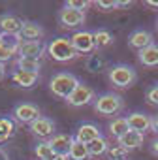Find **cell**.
<instances>
[{"label":"cell","instance_id":"obj_1","mask_svg":"<svg viewBox=\"0 0 158 160\" xmlns=\"http://www.w3.org/2000/svg\"><path fill=\"white\" fill-rule=\"evenodd\" d=\"M79 83H81V81H79L73 73H70V72H58V73H55V75L51 77L49 89H51V92H53L55 96H58V98H68Z\"/></svg>","mask_w":158,"mask_h":160},{"label":"cell","instance_id":"obj_2","mask_svg":"<svg viewBox=\"0 0 158 160\" xmlns=\"http://www.w3.org/2000/svg\"><path fill=\"white\" fill-rule=\"evenodd\" d=\"M122 109H124V100H122L121 94L106 92V94H102L94 100V111L98 115L113 117V115H119Z\"/></svg>","mask_w":158,"mask_h":160},{"label":"cell","instance_id":"obj_3","mask_svg":"<svg viewBox=\"0 0 158 160\" xmlns=\"http://www.w3.org/2000/svg\"><path fill=\"white\" fill-rule=\"evenodd\" d=\"M47 55L57 62H70V60L79 57L75 53L70 38H55V40H51L47 43Z\"/></svg>","mask_w":158,"mask_h":160},{"label":"cell","instance_id":"obj_4","mask_svg":"<svg viewBox=\"0 0 158 160\" xmlns=\"http://www.w3.org/2000/svg\"><path fill=\"white\" fill-rule=\"evenodd\" d=\"M107 77H109L111 85L117 87V89H130L137 81L136 70L132 66H128V64H117V66L109 68Z\"/></svg>","mask_w":158,"mask_h":160},{"label":"cell","instance_id":"obj_5","mask_svg":"<svg viewBox=\"0 0 158 160\" xmlns=\"http://www.w3.org/2000/svg\"><path fill=\"white\" fill-rule=\"evenodd\" d=\"M94 100H96L94 89L89 87V85H85V83H79V85L73 89V92L66 98V102H68L72 108H81V106H87V104H91V102H94Z\"/></svg>","mask_w":158,"mask_h":160},{"label":"cell","instance_id":"obj_6","mask_svg":"<svg viewBox=\"0 0 158 160\" xmlns=\"http://www.w3.org/2000/svg\"><path fill=\"white\" fill-rule=\"evenodd\" d=\"M12 115H13V119H15L17 122H21V124H32L36 119L42 117L40 108L34 106V104H28V102L17 104V106L13 108V113H12Z\"/></svg>","mask_w":158,"mask_h":160},{"label":"cell","instance_id":"obj_7","mask_svg":"<svg viewBox=\"0 0 158 160\" xmlns=\"http://www.w3.org/2000/svg\"><path fill=\"white\" fill-rule=\"evenodd\" d=\"M73 49L77 55H87V53H92L96 49L94 45V38H92V32H87V30H79L75 32L72 38H70Z\"/></svg>","mask_w":158,"mask_h":160},{"label":"cell","instance_id":"obj_8","mask_svg":"<svg viewBox=\"0 0 158 160\" xmlns=\"http://www.w3.org/2000/svg\"><path fill=\"white\" fill-rule=\"evenodd\" d=\"M85 17L87 15L83 12H75V10L66 8V6L58 12V23L64 28H77V27H81L85 23Z\"/></svg>","mask_w":158,"mask_h":160},{"label":"cell","instance_id":"obj_9","mask_svg":"<svg viewBox=\"0 0 158 160\" xmlns=\"http://www.w3.org/2000/svg\"><path fill=\"white\" fill-rule=\"evenodd\" d=\"M45 51H47V45H45L42 40H36V42H23V43L19 45L17 55H19L21 58H34V60H40Z\"/></svg>","mask_w":158,"mask_h":160},{"label":"cell","instance_id":"obj_10","mask_svg":"<svg viewBox=\"0 0 158 160\" xmlns=\"http://www.w3.org/2000/svg\"><path fill=\"white\" fill-rule=\"evenodd\" d=\"M30 132L40 139H51L55 136V122L47 117H40L30 124Z\"/></svg>","mask_w":158,"mask_h":160},{"label":"cell","instance_id":"obj_11","mask_svg":"<svg viewBox=\"0 0 158 160\" xmlns=\"http://www.w3.org/2000/svg\"><path fill=\"white\" fill-rule=\"evenodd\" d=\"M126 121H128V128L134 130V132H137V134H143L145 136V132L151 130V117L147 113L134 111V113H130L126 117Z\"/></svg>","mask_w":158,"mask_h":160},{"label":"cell","instance_id":"obj_12","mask_svg":"<svg viewBox=\"0 0 158 160\" xmlns=\"http://www.w3.org/2000/svg\"><path fill=\"white\" fill-rule=\"evenodd\" d=\"M151 43H154V42H152V34H151L149 30L137 28V30H134V32L128 36V45H130L132 49H136V51H141V49L149 47Z\"/></svg>","mask_w":158,"mask_h":160},{"label":"cell","instance_id":"obj_13","mask_svg":"<svg viewBox=\"0 0 158 160\" xmlns=\"http://www.w3.org/2000/svg\"><path fill=\"white\" fill-rule=\"evenodd\" d=\"M72 141H73V138H72L70 134H55L47 143H49V147L53 149L55 154H58V156H68V151H70Z\"/></svg>","mask_w":158,"mask_h":160},{"label":"cell","instance_id":"obj_14","mask_svg":"<svg viewBox=\"0 0 158 160\" xmlns=\"http://www.w3.org/2000/svg\"><path fill=\"white\" fill-rule=\"evenodd\" d=\"M98 138H102L100 128L94 126V124H91V122H87V124H81V126L77 128V134H75L73 139L79 141V143H83V145H89L91 141H94Z\"/></svg>","mask_w":158,"mask_h":160},{"label":"cell","instance_id":"obj_15","mask_svg":"<svg viewBox=\"0 0 158 160\" xmlns=\"http://www.w3.org/2000/svg\"><path fill=\"white\" fill-rule=\"evenodd\" d=\"M43 34H45V30H43L42 25H38L34 21H23V27H21V32H19L21 40H25V42H36V40H42Z\"/></svg>","mask_w":158,"mask_h":160},{"label":"cell","instance_id":"obj_16","mask_svg":"<svg viewBox=\"0 0 158 160\" xmlns=\"http://www.w3.org/2000/svg\"><path fill=\"white\" fill-rule=\"evenodd\" d=\"M23 27V21L13 15V13H4L0 15V32H6V34H19Z\"/></svg>","mask_w":158,"mask_h":160},{"label":"cell","instance_id":"obj_17","mask_svg":"<svg viewBox=\"0 0 158 160\" xmlns=\"http://www.w3.org/2000/svg\"><path fill=\"white\" fill-rule=\"evenodd\" d=\"M137 58L145 68H158V43H151L149 47L141 49Z\"/></svg>","mask_w":158,"mask_h":160},{"label":"cell","instance_id":"obj_18","mask_svg":"<svg viewBox=\"0 0 158 160\" xmlns=\"http://www.w3.org/2000/svg\"><path fill=\"white\" fill-rule=\"evenodd\" d=\"M12 81L23 89H32L40 81V73H28V72H13L12 73Z\"/></svg>","mask_w":158,"mask_h":160},{"label":"cell","instance_id":"obj_19","mask_svg":"<svg viewBox=\"0 0 158 160\" xmlns=\"http://www.w3.org/2000/svg\"><path fill=\"white\" fill-rule=\"evenodd\" d=\"M143 134H137V132H134V130H128L122 138H119L117 141H119V147H122L124 151H130V149H137V147H141L143 145Z\"/></svg>","mask_w":158,"mask_h":160},{"label":"cell","instance_id":"obj_20","mask_svg":"<svg viewBox=\"0 0 158 160\" xmlns=\"http://www.w3.org/2000/svg\"><path fill=\"white\" fill-rule=\"evenodd\" d=\"M68 158L70 160H89L91 154H89L87 145H83V143H79V141L73 139L72 145H70V151H68Z\"/></svg>","mask_w":158,"mask_h":160},{"label":"cell","instance_id":"obj_21","mask_svg":"<svg viewBox=\"0 0 158 160\" xmlns=\"http://www.w3.org/2000/svg\"><path fill=\"white\" fill-rule=\"evenodd\" d=\"M21 43H23V40H21L19 34H6V32H0V45L6 47V49H10L13 55L19 51V45H21Z\"/></svg>","mask_w":158,"mask_h":160},{"label":"cell","instance_id":"obj_22","mask_svg":"<svg viewBox=\"0 0 158 160\" xmlns=\"http://www.w3.org/2000/svg\"><path fill=\"white\" fill-rule=\"evenodd\" d=\"M130 128H128V121H126V117H117V119H113L111 122H109V134L113 136V138H122L126 132H128Z\"/></svg>","mask_w":158,"mask_h":160},{"label":"cell","instance_id":"obj_23","mask_svg":"<svg viewBox=\"0 0 158 160\" xmlns=\"http://www.w3.org/2000/svg\"><path fill=\"white\" fill-rule=\"evenodd\" d=\"M15 66H17V72H28V73H40V60H34V58H17L15 60Z\"/></svg>","mask_w":158,"mask_h":160},{"label":"cell","instance_id":"obj_24","mask_svg":"<svg viewBox=\"0 0 158 160\" xmlns=\"http://www.w3.org/2000/svg\"><path fill=\"white\" fill-rule=\"evenodd\" d=\"M15 134V122L10 117H0V143Z\"/></svg>","mask_w":158,"mask_h":160},{"label":"cell","instance_id":"obj_25","mask_svg":"<svg viewBox=\"0 0 158 160\" xmlns=\"http://www.w3.org/2000/svg\"><path fill=\"white\" fill-rule=\"evenodd\" d=\"M87 149H89V154H91V156H102V154L107 152V141H106L104 138H98V139L91 141V143L87 145Z\"/></svg>","mask_w":158,"mask_h":160},{"label":"cell","instance_id":"obj_26","mask_svg":"<svg viewBox=\"0 0 158 160\" xmlns=\"http://www.w3.org/2000/svg\"><path fill=\"white\" fill-rule=\"evenodd\" d=\"M92 38H94V45H96L98 49H100V47H107V45H111V42H113L111 32H107V30H104V28L92 32Z\"/></svg>","mask_w":158,"mask_h":160},{"label":"cell","instance_id":"obj_27","mask_svg":"<svg viewBox=\"0 0 158 160\" xmlns=\"http://www.w3.org/2000/svg\"><path fill=\"white\" fill-rule=\"evenodd\" d=\"M34 151H36L38 160H53V158H55V152H53V149L49 147V143H47V141L38 143Z\"/></svg>","mask_w":158,"mask_h":160},{"label":"cell","instance_id":"obj_28","mask_svg":"<svg viewBox=\"0 0 158 160\" xmlns=\"http://www.w3.org/2000/svg\"><path fill=\"white\" fill-rule=\"evenodd\" d=\"M145 98H147V102H149L151 106H158V83H154L152 87L147 89Z\"/></svg>","mask_w":158,"mask_h":160},{"label":"cell","instance_id":"obj_29","mask_svg":"<svg viewBox=\"0 0 158 160\" xmlns=\"http://www.w3.org/2000/svg\"><path fill=\"white\" fill-rule=\"evenodd\" d=\"M94 6L100 10V12H111V10H117V2L115 0H96Z\"/></svg>","mask_w":158,"mask_h":160},{"label":"cell","instance_id":"obj_30","mask_svg":"<svg viewBox=\"0 0 158 160\" xmlns=\"http://www.w3.org/2000/svg\"><path fill=\"white\" fill-rule=\"evenodd\" d=\"M91 6V2H87V0H70V2H66V8H72L75 12H83Z\"/></svg>","mask_w":158,"mask_h":160},{"label":"cell","instance_id":"obj_31","mask_svg":"<svg viewBox=\"0 0 158 160\" xmlns=\"http://www.w3.org/2000/svg\"><path fill=\"white\" fill-rule=\"evenodd\" d=\"M12 57H13V53H12L10 49H6V47H2V45H0V64L8 62Z\"/></svg>","mask_w":158,"mask_h":160},{"label":"cell","instance_id":"obj_32","mask_svg":"<svg viewBox=\"0 0 158 160\" xmlns=\"http://www.w3.org/2000/svg\"><path fill=\"white\" fill-rule=\"evenodd\" d=\"M151 130L158 136V115H154V117H151Z\"/></svg>","mask_w":158,"mask_h":160},{"label":"cell","instance_id":"obj_33","mask_svg":"<svg viewBox=\"0 0 158 160\" xmlns=\"http://www.w3.org/2000/svg\"><path fill=\"white\" fill-rule=\"evenodd\" d=\"M151 152L154 154V156H158V136L152 139V143H151Z\"/></svg>","mask_w":158,"mask_h":160},{"label":"cell","instance_id":"obj_34","mask_svg":"<svg viewBox=\"0 0 158 160\" xmlns=\"http://www.w3.org/2000/svg\"><path fill=\"white\" fill-rule=\"evenodd\" d=\"M145 6H147V8H154V10H158V2H156V0H145Z\"/></svg>","mask_w":158,"mask_h":160},{"label":"cell","instance_id":"obj_35","mask_svg":"<svg viewBox=\"0 0 158 160\" xmlns=\"http://www.w3.org/2000/svg\"><path fill=\"white\" fill-rule=\"evenodd\" d=\"M4 75H6V66L0 64V79H4Z\"/></svg>","mask_w":158,"mask_h":160},{"label":"cell","instance_id":"obj_36","mask_svg":"<svg viewBox=\"0 0 158 160\" xmlns=\"http://www.w3.org/2000/svg\"><path fill=\"white\" fill-rule=\"evenodd\" d=\"M53 160H68V156H58V154H55Z\"/></svg>","mask_w":158,"mask_h":160},{"label":"cell","instance_id":"obj_37","mask_svg":"<svg viewBox=\"0 0 158 160\" xmlns=\"http://www.w3.org/2000/svg\"><path fill=\"white\" fill-rule=\"evenodd\" d=\"M0 160H6V154H4L2 151H0Z\"/></svg>","mask_w":158,"mask_h":160},{"label":"cell","instance_id":"obj_38","mask_svg":"<svg viewBox=\"0 0 158 160\" xmlns=\"http://www.w3.org/2000/svg\"><path fill=\"white\" fill-rule=\"evenodd\" d=\"M156 30H158V21H156Z\"/></svg>","mask_w":158,"mask_h":160}]
</instances>
